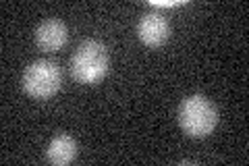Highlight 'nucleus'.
Listing matches in <instances>:
<instances>
[{"instance_id":"nucleus-2","label":"nucleus","mask_w":249,"mask_h":166,"mask_svg":"<svg viewBox=\"0 0 249 166\" xmlns=\"http://www.w3.org/2000/svg\"><path fill=\"white\" fill-rule=\"evenodd\" d=\"M178 123L183 131L191 137H206L214 131L218 123L216 106L206 96H189L178 106Z\"/></svg>"},{"instance_id":"nucleus-6","label":"nucleus","mask_w":249,"mask_h":166,"mask_svg":"<svg viewBox=\"0 0 249 166\" xmlns=\"http://www.w3.org/2000/svg\"><path fill=\"white\" fill-rule=\"evenodd\" d=\"M46 156L52 164H58V166H65L69 162L75 160L77 156V141L69 135H56L54 137L48 148H46Z\"/></svg>"},{"instance_id":"nucleus-1","label":"nucleus","mask_w":249,"mask_h":166,"mask_svg":"<svg viewBox=\"0 0 249 166\" xmlns=\"http://www.w3.org/2000/svg\"><path fill=\"white\" fill-rule=\"evenodd\" d=\"M108 67H110L108 48L98 39H85L71 56V75L75 81L85 85L102 81L108 73Z\"/></svg>"},{"instance_id":"nucleus-4","label":"nucleus","mask_w":249,"mask_h":166,"mask_svg":"<svg viewBox=\"0 0 249 166\" xmlns=\"http://www.w3.org/2000/svg\"><path fill=\"white\" fill-rule=\"evenodd\" d=\"M137 34L139 39L147 46H160L166 42L168 37V21L164 19L162 13H145L142 19H139V25H137Z\"/></svg>"},{"instance_id":"nucleus-5","label":"nucleus","mask_w":249,"mask_h":166,"mask_svg":"<svg viewBox=\"0 0 249 166\" xmlns=\"http://www.w3.org/2000/svg\"><path fill=\"white\" fill-rule=\"evenodd\" d=\"M67 37H69V31L65 27V23L58 19L44 21L36 29V44L46 52L60 50L67 44Z\"/></svg>"},{"instance_id":"nucleus-3","label":"nucleus","mask_w":249,"mask_h":166,"mask_svg":"<svg viewBox=\"0 0 249 166\" xmlns=\"http://www.w3.org/2000/svg\"><path fill=\"white\" fill-rule=\"evenodd\" d=\"M60 83V69L52 60H36L23 73V90L37 100H48L58 93Z\"/></svg>"}]
</instances>
